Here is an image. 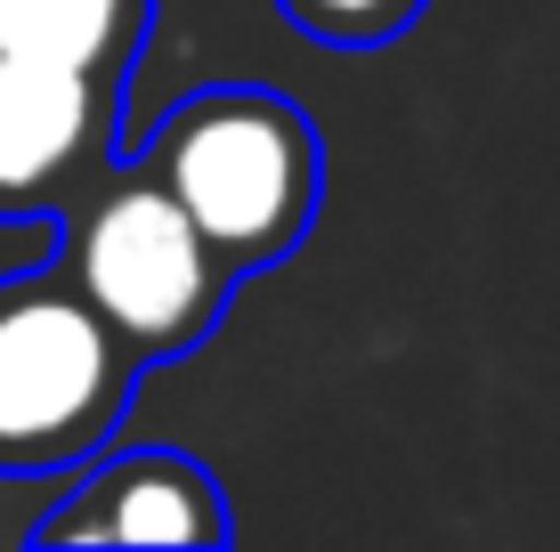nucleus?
Segmentation results:
<instances>
[{"instance_id":"f257e3e1","label":"nucleus","mask_w":560,"mask_h":552,"mask_svg":"<svg viewBox=\"0 0 560 552\" xmlns=\"http://www.w3.org/2000/svg\"><path fill=\"white\" fill-rule=\"evenodd\" d=\"M139 163L179 196V212L236 277L293 252L325 196V146L308 114L260 82H211L179 98L154 122Z\"/></svg>"},{"instance_id":"f03ea898","label":"nucleus","mask_w":560,"mask_h":552,"mask_svg":"<svg viewBox=\"0 0 560 552\" xmlns=\"http://www.w3.org/2000/svg\"><path fill=\"white\" fill-rule=\"evenodd\" d=\"M57 220H66L57 269L82 284V301L139 350V366H171V357H187L220 326L236 269L211 252V236L179 212V196L139 155L130 163L114 155L106 179H90Z\"/></svg>"},{"instance_id":"7ed1b4c3","label":"nucleus","mask_w":560,"mask_h":552,"mask_svg":"<svg viewBox=\"0 0 560 552\" xmlns=\"http://www.w3.org/2000/svg\"><path fill=\"white\" fill-rule=\"evenodd\" d=\"M139 374V350L90 309L57 260L0 277V471L9 480H49L106 455Z\"/></svg>"},{"instance_id":"20e7f679","label":"nucleus","mask_w":560,"mask_h":552,"mask_svg":"<svg viewBox=\"0 0 560 552\" xmlns=\"http://www.w3.org/2000/svg\"><path fill=\"white\" fill-rule=\"evenodd\" d=\"M122 155V82L0 49V220L66 212Z\"/></svg>"},{"instance_id":"39448f33","label":"nucleus","mask_w":560,"mask_h":552,"mask_svg":"<svg viewBox=\"0 0 560 552\" xmlns=\"http://www.w3.org/2000/svg\"><path fill=\"white\" fill-rule=\"evenodd\" d=\"M33 544H228V496L220 480L179 447H122L106 463L82 471V488H66L42 520Z\"/></svg>"},{"instance_id":"423d86ee","label":"nucleus","mask_w":560,"mask_h":552,"mask_svg":"<svg viewBox=\"0 0 560 552\" xmlns=\"http://www.w3.org/2000/svg\"><path fill=\"white\" fill-rule=\"evenodd\" d=\"M147 9L154 0H0V49L122 82L147 42Z\"/></svg>"},{"instance_id":"0eeeda50","label":"nucleus","mask_w":560,"mask_h":552,"mask_svg":"<svg viewBox=\"0 0 560 552\" xmlns=\"http://www.w3.org/2000/svg\"><path fill=\"white\" fill-rule=\"evenodd\" d=\"M277 9L334 49H382L422 16V0H277Z\"/></svg>"}]
</instances>
